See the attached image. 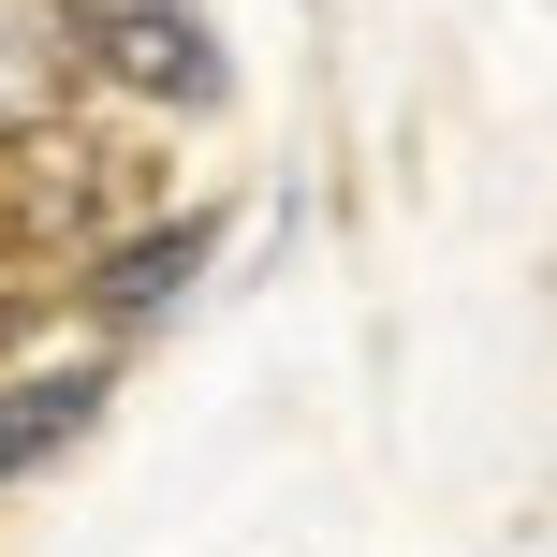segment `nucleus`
<instances>
[{"mask_svg":"<svg viewBox=\"0 0 557 557\" xmlns=\"http://www.w3.org/2000/svg\"><path fill=\"white\" fill-rule=\"evenodd\" d=\"M29 308H45V278H0V337H15V323H29Z\"/></svg>","mask_w":557,"mask_h":557,"instance_id":"39448f33","label":"nucleus"},{"mask_svg":"<svg viewBox=\"0 0 557 557\" xmlns=\"http://www.w3.org/2000/svg\"><path fill=\"white\" fill-rule=\"evenodd\" d=\"M88 88H147V103H221V45L176 0H103L88 15Z\"/></svg>","mask_w":557,"mask_h":557,"instance_id":"f257e3e1","label":"nucleus"},{"mask_svg":"<svg viewBox=\"0 0 557 557\" xmlns=\"http://www.w3.org/2000/svg\"><path fill=\"white\" fill-rule=\"evenodd\" d=\"M88 103V15L74 0H0V147L59 133Z\"/></svg>","mask_w":557,"mask_h":557,"instance_id":"f03ea898","label":"nucleus"},{"mask_svg":"<svg viewBox=\"0 0 557 557\" xmlns=\"http://www.w3.org/2000/svg\"><path fill=\"white\" fill-rule=\"evenodd\" d=\"M103 352L88 367H0V484H29V470H59V455L103 425Z\"/></svg>","mask_w":557,"mask_h":557,"instance_id":"20e7f679","label":"nucleus"},{"mask_svg":"<svg viewBox=\"0 0 557 557\" xmlns=\"http://www.w3.org/2000/svg\"><path fill=\"white\" fill-rule=\"evenodd\" d=\"M206 250H221L206 221H147V235H103V250H88L74 278H59V294H74L88 323H162V308L206 278Z\"/></svg>","mask_w":557,"mask_h":557,"instance_id":"7ed1b4c3","label":"nucleus"}]
</instances>
